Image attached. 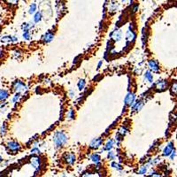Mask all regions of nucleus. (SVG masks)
<instances>
[{"label": "nucleus", "mask_w": 177, "mask_h": 177, "mask_svg": "<svg viewBox=\"0 0 177 177\" xmlns=\"http://www.w3.org/2000/svg\"><path fill=\"white\" fill-rule=\"evenodd\" d=\"M5 132H6V127H5V125H3L0 129V133H1V135H4Z\"/></svg>", "instance_id": "473e14b6"}, {"label": "nucleus", "mask_w": 177, "mask_h": 177, "mask_svg": "<svg viewBox=\"0 0 177 177\" xmlns=\"http://www.w3.org/2000/svg\"><path fill=\"white\" fill-rule=\"evenodd\" d=\"M147 170H148V165L143 166V167L140 168V169L138 170L137 174H138V175H145V174L147 173Z\"/></svg>", "instance_id": "b1692460"}, {"label": "nucleus", "mask_w": 177, "mask_h": 177, "mask_svg": "<svg viewBox=\"0 0 177 177\" xmlns=\"http://www.w3.org/2000/svg\"><path fill=\"white\" fill-rule=\"evenodd\" d=\"M30 164L33 167V168L36 170L35 172V176L37 175L38 172H40L41 167H42V163H41V159L38 156H32L30 158Z\"/></svg>", "instance_id": "7ed1b4c3"}, {"label": "nucleus", "mask_w": 177, "mask_h": 177, "mask_svg": "<svg viewBox=\"0 0 177 177\" xmlns=\"http://www.w3.org/2000/svg\"><path fill=\"white\" fill-rule=\"evenodd\" d=\"M127 133H128V128H127L126 127L122 126V127H120V128H119L118 134H119V135H120L121 136H125Z\"/></svg>", "instance_id": "5701e85b"}, {"label": "nucleus", "mask_w": 177, "mask_h": 177, "mask_svg": "<svg viewBox=\"0 0 177 177\" xmlns=\"http://www.w3.org/2000/svg\"><path fill=\"white\" fill-rule=\"evenodd\" d=\"M144 104V103L143 101H141V100H136V101L135 100L134 103L131 104V109H132L133 112H138V111H140L143 108Z\"/></svg>", "instance_id": "1a4fd4ad"}, {"label": "nucleus", "mask_w": 177, "mask_h": 177, "mask_svg": "<svg viewBox=\"0 0 177 177\" xmlns=\"http://www.w3.org/2000/svg\"><path fill=\"white\" fill-rule=\"evenodd\" d=\"M102 64H103V61H102V60H100V61L98 62V64H97V69H99V68L101 67Z\"/></svg>", "instance_id": "f704fd0d"}, {"label": "nucleus", "mask_w": 177, "mask_h": 177, "mask_svg": "<svg viewBox=\"0 0 177 177\" xmlns=\"http://www.w3.org/2000/svg\"><path fill=\"white\" fill-rule=\"evenodd\" d=\"M36 9H37V5L35 4V3H32L28 8V13L29 14H34L36 12Z\"/></svg>", "instance_id": "412c9836"}, {"label": "nucleus", "mask_w": 177, "mask_h": 177, "mask_svg": "<svg viewBox=\"0 0 177 177\" xmlns=\"http://www.w3.org/2000/svg\"><path fill=\"white\" fill-rule=\"evenodd\" d=\"M53 38H54V35H53V33L51 32V31L46 32V33L43 36V37H42L43 42L45 43V44H49V43H51V42L53 40Z\"/></svg>", "instance_id": "ddd939ff"}, {"label": "nucleus", "mask_w": 177, "mask_h": 177, "mask_svg": "<svg viewBox=\"0 0 177 177\" xmlns=\"http://www.w3.org/2000/svg\"><path fill=\"white\" fill-rule=\"evenodd\" d=\"M90 160H91L95 164H96V163H99V162H100L101 158H100V156H99L98 153H93V154L90 155Z\"/></svg>", "instance_id": "a211bd4d"}, {"label": "nucleus", "mask_w": 177, "mask_h": 177, "mask_svg": "<svg viewBox=\"0 0 177 177\" xmlns=\"http://www.w3.org/2000/svg\"><path fill=\"white\" fill-rule=\"evenodd\" d=\"M111 167L113 168H115V169H117L118 171H121L123 169V168L119 163H117V162H112L111 163Z\"/></svg>", "instance_id": "a878e982"}, {"label": "nucleus", "mask_w": 177, "mask_h": 177, "mask_svg": "<svg viewBox=\"0 0 177 177\" xmlns=\"http://www.w3.org/2000/svg\"><path fill=\"white\" fill-rule=\"evenodd\" d=\"M171 90H172V92L173 93H175V94H177V83H174L173 85H172V87H171Z\"/></svg>", "instance_id": "2f4dec72"}, {"label": "nucleus", "mask_w": 177, "mask_h": 177, "mask_svg": "<svg viewBox=\"0 0 177 177\" xmlns=\"http://www.w3.org/2000/svg\"><path fill=\"white\" fill-rule=\"evenodd\" d=\"M31 153H33V154H40L41 152H40V150H39L37 147L35 146V147L31 150Z\"/></svg>", "instance_id": "7c9ffc66"}, {"label": "nucleus", "mask_w": 177, "mask_h": 177, "mask_svg": "<svg viewBox=\"0 0 177 177\" xmlns=\"http://www.w3.org/2000/svg\"><path fill=\"white\" fill-rule=\"evenodd\" d=\"M121 1H122V2H124V1H126V0H121Z\"/></svg>", "instance_id": "a19ab883"}, {"label": "nucleus", "mask_w": 177, "mask_h": 177, "mask_svg": "<svg viewBox=\"0 0 177 177\" xmlns=\"http://www.w3.org/2000/svg\"><path fill=\"white\" fill-rule=\"evenodd\" d=\"M2 161H3V159H2V157H1V156H0V163H1V162H2Z\"/></svg>", "instance_id": "58836bf2"}, {"label": "nucleus", "mask_w": 177, "mask_h": 177, "mask_svg": "<svg viewBox=\"0 0 177 177\" xmlns=\"http://www.w3.org/2000/svg\"><path fill=\"white\" fill-rule=\"evenodd\" d=\"M113 145H114V141H113L112 139H109V140L105 143V144H104V151H107V152L111 151V150L113 148Z\"/></svg>", "instance_id": "dca6fc26"}, {"label": "nucleus", "mask_w": 177, "mask_h": 177, "mask_svg": "<svg viewBox=\"0 0 177 177\" xmlns=\"http://www.w3.org/2000/svg\"><path fill=\"white\" fill-rule=\"evenodd\" d=\"M12 89H13L14 91L19 92V93H20L21 95L27 93V91H28V87L26 86V84H25L23 82L20 81V80H16V81L12 83Z\"/></svg>", "instance_id": "f03ea898"}, {"label": "nucleus", "mask_w": 177, "mask_h": 177, "mask_svg": "<svg viewBox=\"0 0 177 177\" xmlns=\"http://www.w3.org/2000/svg\"><path fill=\"white\" fill-rule=\"evenodd\" d=\"M144 78H145V80H147L149 83H153V76H152V73L150 72V71H146L145 73H144Z\"/></svg>", "instance_id": "aec40b11"}, {"label": "nucleus", "mask_w": 177, "mask_h": 177, "mask_svg": "<svg viewBox=\"0 0 177 177\" xmlns=\"http://www.w3.org/2000/svg\"><path fill=\"white\" fill-rule=\"evenodd\" d=\"M34 18H33V20L35 23H39L41 20H42V18H43V15H42V12H36L34 13Z\"/></svg>", "instance_id": "f3484780"}, {"label": "nucleus", "mask_w": 177, "mask_h": 177, "mask_svg": "<svg viewBox=\"0 0 177 177\" xmlns=\"http://www.w3.org/2000/svg\"><path fill=\"white\" fill-rule=\"evenodd\" d=\"M148 66H149L150 70H152L154 73H157L160 70V66H159V64H158V62L156 60H153V59L149 60L148 61Z\"/></svg>", "instance_id": "9b49d317"}, {"label": "nucleus", "mask_w": 177, "mask_h": 177, "mask_svg": "<svg viewBox=\"0 0 177 177\" xmlns=\"http://www.w3.org/2000/svg\"><path fill=\"white\" fill-rule=\"evenodd\" d=\"M31 28H33V24H31V23H28V22L23 23L22 26H21V28L23 29V31H24V30H29Z\"/></svg>", "instance_id": "bb28decb"}, {"label": "nucleus", "mask_w": 177, "mask_h": 177, "mask_svg": "<svg viewBox=\"0 0 177 177\" xmlns=\"http://www.w3.org/2000/svg\"><path fill=\"white\" fill-rule=\"evenodd\" d=\"M20 97H21V94L19 93V92H16V94L12 97V102L13 103H18L20 101Z\"/></svg>", "instance_id": "cd10ccee"}, {"label": "nucleus", "mask_w": 177, "mask_h": 177, "mask_svg": "<svg viewBox=\"0 0 177 177\" xmlns=\"http://www.w3.org/2000/svg\"><path fill=\"white\" fill-rule=\"evenodd\" d=\"M111 38L113 40V41H120L121 39V36H122V33L120 30L117 29V30H114L111 33L110 35Z\"/></svg>", "instance_id": "4468645a"}, {"label": "nucleus", "mask_w": 177, "mask_h": 177, "mask_svg": "<svg viewBox=\"0 0 177 177\" xmlns=\"http://www.w3.org/2000/svg\"><path fill=\"white\" fill-rule=\"evenodd\" d=\"M107 159H108L109 160H113L115 159V153H114L113 152H112V150L109 151V152H108V154H107Z\"/></svg>", "instance_id": "c756f323"}, {"label": "nucleus", "mask_w": 177, "mask_h": 177, "mask_svg": "<svg viewBox=\"0 0 177 177\" xmlns=\"http://www.w3.org/2000/svg\"><path fill=\"white\" fill-rule=\"evenodd\" d=\"M52 141L57 148L63 147L68 141V136L64 131H56L53 135Z\"/></svg>", "instance_id": "f257e3e1"}, {"label": "nucleus", "mask_w": 177, "mask_h": 177, "mask_svg": "<svg viewBox=\"0 0 177 177\" xmlns=\"http://www.w3.org/2000/svg\"><path fill=\"white\" fill-rule=\"evenodd\" d=\"M149 176H160V174H158V173L155 172V171H152V172L149 174Z\"/></svg>", "instance_id": "72a5a7b5"}, {"label": "nucleus", "mask_w": 177, "mask_h": 177, "mask_svg": "<svg viewBox=\"0 0 177 177\" xmlns=\"http://www.w3.org/2000/svg\"><path fill=\"white\" fill-rule=\"evenodd\" d=\"M9 96V93L5 89H0V101H4Z\"/></svg>", "instance_id": "6ab92c4d"}, {"label": "nucleus", "mask_w": 177, "mask_h": 177, "mask_svg": "<svg viewBox=\"0 0 177 177\" xmlns=\"http://www.w3.org/2000/svg\"><path fill=\"white\" fill-rule=\"evenodd\" d=\"M136 100V95L133 92H128L124 98V103L126 106H131V104Z\"/></svg>", "instance_id": "423d86ee"}, {"label": "nucleus", "mask_w": 177, "mask_h": 177, "mask_svg": "<svg viewBox=\"0 0 177 177\" xmlns=\"http://www.w3.org/2000/svg\"><path fill=\"white\" fill-rule=\"evenodd\" d=\"M137 9H138V4H136V5H135V7H134V9H133V12H136L137 11Z\"/></svg>", "instance_id": "c9c22d12"}, {"label": "nucleus", "mask_w": 177, "mask_h": 177, "mask_svg": "<svg viewBox=\"0 0 177 177\" xmlns=\"http://www.w3.org/2000/svg\"><path fill=\"white\" fill-rule=\"evenodd\" d=\"M2 55H3V52H1V51H0V57H1V56H2Z\"/></svg>", "instance_id": "ea45409f"}, {"label": "nucleus", "mask_w": 177, "mask_h": 177, "mask_svg": "<svg viewBox=\"0 0 177 177\" xmlns=\"http://www.w3.org/2000/svg\"><path fill=\"white\" fill-rule=\"evenodd\" d=\"M23 38L25 40H29L30 39V33H29V30H24L23 31V35H22Z\"/></svg>", "instance_id": "c85d7f7f"}, {"label": "nucleus", "mask_w": 177, "mask_h": 177, "mask_svg": "<svg viewBox=\"0 0 177 177\" xmlns=\"http://www.w3.org/2000/svg\"><path fill=\"white\" fill-rule=\"evenodd\" d=\"M136 37V35L133 30V25L130 23L128 26V29L126 33V39L128 42H134Z\"/></svg>", "instance_id": "39448f33"}, {"label": "nucleus", "mask_w": 177, "mask_h": 177, "mask_svg": "<svg viewBox=\"0 0 177 177\" xmlns=\"http://www.w3.org/2000/svg\"><path fill=\"white\" fill-rule=\"evenodd\" d=\"M154 88L158 91H163L168 88V83L165 80H159L155 83Z\"/></svg>", "instance_id": "0eeeda50"}, {"label": "nucleus", "mask_w": 177, "mask_h": 177, "mask_svg": "<svg viewBox=\"0 0 177 177\" xmlns=\"http://www.w3.org/2000/svg\"><path fill=\"white\" fill-rule=\"evenodd\" d=\"M174 150H175V149H174V143H173V142H169V143L166 145V147L164 148V150H163V156L168 157V156L170 155V153H171Z\"/></svg>", "instance_id": "9d476101"}, {"label": "nucleus", "mask_w": 177, "mask_h": 177, "mask_svg": "<svg viewBox=\"0 0 177 177\" xmlns=\"http://www.w3.org/2000/svg\"><path fill=\"white\" fill-rule=\"evenodd\" d=\"M75 111L73 109H70L67 111V117L69 119V120H73L75 119Z\"/></svg>", "instance_id": "393cba45"}, {"label": "nucleus", "mask_w": 177, "mask_h": 177, "mask_svg": "<svg viewBox=\"0 0 177 177\" xmlns=\"http://www.w3.org/2000/svg\"><path fill=\"white\" fill-rule=\"evenodd\" d=\"M8 1H9L10 3H12V4H16L18 0H8Z\"/></svg>", "instance_id": "4c0bfd02"}, {"label": "nucleus", "mask_w": 177, "mask_h": 177, "mask_svg": "<svg viewBox=\"0 0 177 177\" xmlns=\"http://www.w3.org/2000/svg\"><path fill=\"white\" fill-rule=\"evenodd\" d=\"M77 86H78V89H79L80 90H83V89L85 88V86H86V82H85V80H84V79L79 80V82L77 83Z\"/></svg>", "instance_id": "4be33fe9"}, {"label": "nucleus", "mask_w": 177, "mask_h": 177, "mask_svg": "<svg viewBox=\"0 0 177 177\" xmlns=\"http://www.w3.org/2000/svg\"><path fill=\"white\" fill-rule=\"evenodd\" d=\"M102 144H103V139H102V138H100V137L94 138V139L90 142L89 147H90L91 149L96 150V149H98V148L102 145Z\"/></svg>", "instance_id": "6e6552de"}, {"label": "nucleus", "mask_w": 177, "mask_h": 177, "mask_svg": "<svg viewBox=\"0 0 177 177\" xmlns=\"http://www.w3.org/2000/svg\"><path fill=\"white\" fill-rule=\"evenodd\" d=\"M69 94H70V96H74L75 93L73 90H70V91H69Z\"/></svg>", "instance_id": "e433bc0d"}, {"label": "nucleus", "mask_w": 177, "mask_h": 177, "mask_svg": "<svg viewBox=\"0 0 177 177\" xmlns=\"http://www.w3.org/2000/svg\"><path fill=\"white\" fill-rule=\"evenodd\" d=\"M64 160L66 161L67 164L68 165H73L75 162V154L71 153V152H68V153H66L65 156H64Z\"/></svg>", "instance_id": "f8f14e48"}, {"label": "nucleus", "mask_w": 177, "mask_h": 177, "mask_svg": "<svg viewBox=\"0 0 177 177\" xmlns=\"http://www.w3.org/2000/svg\"><path fill=\"white\" fill-rule=\"evenodd\" d=\"M2 42H4V43H12V42H17L18 41V38L16 36H5L4 37H2L1 39Z\"/></svg>", "instance_id": "2eb2a0df"}, {"label": "nucleus", "mask_w": 177, "mask_h": 177, "mask_svg": "<svg viewBox=\"0 0 177 177\" xmlns=\"http://www.w3.org/2000/svg\"><path fill=\"white\" fill-rule=\"evenodd\" d=\"M7 149L9 150V152L12 154L17 153L18 152H20V145L19 143L15 142V141H10L7 144Z\"/></svg>", "instance_id": "20e7f679"}]
</instances>
